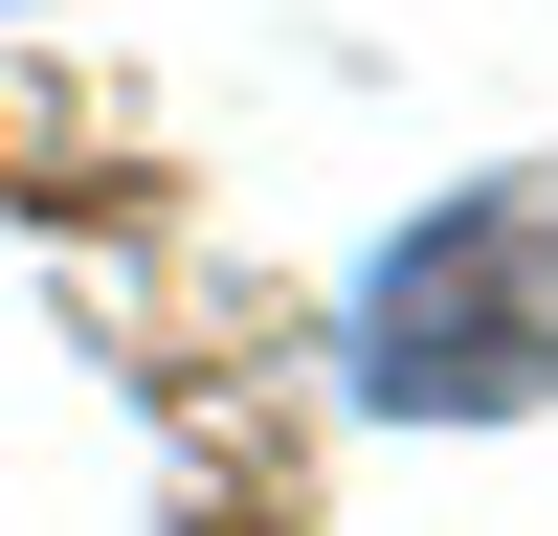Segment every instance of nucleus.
<instances>
[{
  "mask_svg": "<svg viewBox=\"0 0 558 536\" xmlns=\"http://www.w3.org/2000/svg\"><path fill=\"white\" fill-rule=\"evenodd\" d=\"M357 380H380V402H447V425H492V402L558 380V157L536 179H470V202H425L380 246Z\"/></svg>",
  "mask_w": 558,
  "mask_h": 536,
  "instance_id": "nucleus-1",
  "label": "nucleus"
}]
</instances>
